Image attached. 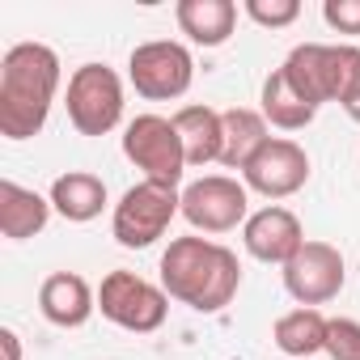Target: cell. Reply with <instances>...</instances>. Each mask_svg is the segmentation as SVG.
<instances>
[{"label": "cell", "mask_w": 360, "mask_h": 360, "mask_svg": "<svg viewBox=\"0 0 360 360\" xmlns=\"http://www.w3.org/2000/svg\"><path fill=\"white\" fill-rule=\"evenodd\" d=\"M161 288L195 314H221L242 288V263L212 238H174L161 255Z\"/></svg>", "instance_id": "cell-2"}, {"label": "cell", "mask_w": 360, "mask_h": 360, "mask_svg": "<svg viewBox=\"0 0 360 360\" xmlns=\"http://www.w3.org/2000/svg\"><path fill=\"white\" fill-rule=\"evenodd\" d=\"M347 119H352V123H360V98H356V102L347 106Z\"/></svg>", "instance_id": "cell-26"}, {"label": "cell", "mask_w": 360, "mask_h": 360, "mask_svg": "<svg viewBox=\"0 0 360 360\" xmlns=\"http://www.w3.org/2000/svg\"><path fill=\"white\" fill-rule=\"evenodd\" d=\"M263 106H259V115L267 119V127H280V131H301V127H309L314 123V106L288 85V77H284V68H271V77L263 81V98H259Z\"/></svg>", "instance_id": "cell-19"}, {"label": "cell", "mask_w": 360, "mask_h": 360, "mask_svg": "<svg viewBox=\"0 0 360 360\" xmlns=\"http://www.w3.org/2000/svg\"><path fill=\"white\" fill-rule=\"evenodd\" d=\"M242 183L263 200H288L309 183V153L288 136H271L242 169Z\"/></svg>", "instance_id": "cell-10"}, {"label": "cell", "mask_w": 360, "mask_h": 360, "mask_svg": "<svg viewBox=\"0 0 360 360\" xmlns=\"http://www.w3.org/2000/svg\"><path fill=\"white\" fill-rule=\"evenodd\" d=\"M242 246H246L250 259L284 267L305 246V229H301L297 212H288L280 204H267V208L250 212V221L242 225Z\"/></svg>", "instance_id": "cell-11"}, {"label": "cell", "mask_w": 360, "mask_h": 360, "mask_svg": "<svg viewBox=\"0 0 360 360\" xmlns=\"http://www.w3.org/2000/svg\"><path fill=\"white\" fill-rule=\"evenodd\" d=\"M94 309H98V292L77 271H51L43 280V288H39V314L60 330L85 326L94 318Z\"/></svg>", "instance_id": "cell-12"}, {"label": "cell", "mask_w": 360, "mask_h": 360, "mask_svg": "<svg viewBox=\"0 0 360 360\" xmlns=\"http://www.w3.org/2000/svg\"><path fill=\"white\" fill-rule=\"evenodd\" d=\"M326 356L330 360H360V322L356 318L326 322Z\"/></svg>", "instance_id": "cell-23"}, {"label": "cell", "mask_w": 360, "mask_h": 360, "mask_svg": "<svg viewBox=\"0 0 360 360\" xmlns=\"http://www.w3.org/2000/svg\"><path fill=\"white\" fill-rule=\"evenodd\" d=\"M326 322H330V318H326L322 309L297 305V309H288V314L276 318L271 343H276L284 356H297V360L318 356V352H326Z\"/></svg>", "instance_id": "cell-18"}, {"label": "cell", "mask_w": 360, "mask_h": 360, "mask_svg": "<svg viewBox=\"0 0 360 360\" xmlns=\"http://www.w3.org/2000/svg\"><path fill=\"white\" fill-rule=\"evenodd\" d=\"M51 212H56L51 200H43L39 191L13 183V178L0 183V233H5L9 242H26V238L43 233Z\"/></svg>", "instance_id": "cell-14"}, {"label": "cell", "mask_w": 360, "mask_h": 360, "mask_svg": "<svg viewBox=\"0 0 360 360\" xmlns=\"http://www.w3.org/2000/svg\"><path fill=\"white\" fill-rule=\"evenodd\" d=\"M0 343H5V360H22V339H18V330H13V326L0 330Z\"/></svg>", "instance_id": "cell-25"}, {"label": "cell", "mask_w": 360, "mask_h": 360, "mask_svg": "<svg viewBox=\"0 0 360 360\" xmlns=\"http://www.w3.org/2000/svg\"><path fill=\"white\" fill-rule=\"evenodd\" d=\"M174 217H183V191L140 178V183L127 187L123 200L115 204L110 233H115V242L123 250H148L157 238H165Z\"/></svg>", "instance_id": "cell-3"}, {"label": "cell", "mask_w": 360, "mask_h": 360, "mask_svg": "<svg viewBox=\"0 0 360 360\" xmlns=\"http://www.w3.org/2000/svg\"><path fill=\"white\" fill-rule=\"evenodd\" d=\"M322 77H326V102H339L347 110L360 98V47L322 43Z\"/></svg>", "instance_id": "cell-20"}, {"label": "cell", "mask_w": 360, "mask_h": 360, "mask_svg": "<svg viewBox=\"0 0 360 360\" xmlns=\"http://www.w3.org/2000/svg\"><path fill=\"white\" fill-rule=\"evenodd\" d=\"M343 280H347V267H343V255L339 246L330 242H305L288 263H284V288L297 305H326L343 292Z\"/></svg>", "instance_id": "cell-9"}, {"label": "cell", "mask_w": 360, "mask_h": 360, "mask_svg": "<svg viewBox=\"0 0 360 360\" xmlns=\"http://www.w3.org/2000/svg\"><path fill=\"white\" fill-rule=\"evenodd\" d=\"M123 157L136 169H144L148 183H165V187H178L183 174L191 169L183 136H178L174 119L165 115H136L123 127Z\"/></svg>", "instance_id": "cell-4"}, {"label": "cell", "mask_w": 360, "mask_h": 360, "mask_svg": "<svg viewBox=\"0 0 360 360\" xmlns=\"http://www.w3.org/2000/svg\"><path fill=\"white\" fill-rule=\"evenodd\" d=\"M284 68V77H288V85L318 110V106H326V77H322V43H301V47H292L288 51V60L280 64Z\"/></svg>", "instance_id": "cell-21"}, {"label": "cell", "mask_w": 360, "mask_h": 360, "mask_svg": "<svg viewBox=\"0 0 360 360\" xmlns=\"http://www.w3.org/2000/svg\"><path fill=\"white\" fill-rule=\"evenodd\" d=\"M47 200H51V208L64 221L85 225V221L102 217V208H106V183H102L98 174H89V169H68V174H60L56 183H51Z\"/></svg>", "instance_id": "cell-17"}, {"label": "cell", "mask_w": 360, "mask_h": 360, "mask_svg": "<svg viewBox=\"0 0 360 360\" xmlns=\"http://www.w3.org/2000/svg\"><path fill=\"white\" fill-rule=\"evenodd\" d=\"M174 22L195 47H225L238 26V5L233 0H178Z\"/></svg>", "instance_id": "cell-13"}, {"label": "cell", "mask_w": 360, "mask_h": 360, "mask_svg": "<svg viewBox=\"0 0 360 360\" xmlns=\"http://www.w3.org/2000/svg\"><path fill=\"white\" fill-rule=\"evenodd\" d=\"M169 119H174L178 136H183V148H187V165H191V169H204V165L221 161V144H225L221 110L191 102V106H178Z\"/></svg>", "instance_id": "cell-15"}, {"label": "cell", "mask_w": 360, "mask_h": 360, "mask_svg": "<svg viewBox=\"0 0 360 360\" xmlns=\"http://www.w3.org/2000/svg\"><path fill=\"white\" fill-rule=\"evenodd\" d=\"M98 309L106 322L131 335H153L165 326L169 314V292L136 271H110L98 288Z\"/></svg>", "instance_id": "cell-6"}, {"label": "cell", "mask_w": 360, "mask_h": 360, "mask_svg": "<svg viewBox=\"0 0 360 360\" xmlns=\"http://www.w3.org/2000/svg\"><path fill=\"white\" fill-rule=\"evenodd\" d=\"M183 221L195 233H229L250 221V191L242 178L204 174L183 187Z\"/></svg>", "instance_id": "cell-8"}, {"label": "cell", "mask_w": 360, "mask_h": 360, "mask_svg": "<svg viewBox=\"0 0 360 360\" xmlns=\"http://www.w3.org/2000/svg\"><path fill=\"white\" fill-rule=\"evenodd\" d=\"M127 81L144 102H174L195 81V56L174 39L140 43L127 56Z\"/></svg>", "instance_id": "cell-7"}, {"label": "cell", "mask_w": 360, "mask_h": 360, "mask_svg": "<svg viewBox=\"0 0 360 360\" xmlns=\"http://www.w3.org/2000/svg\"><path fill=\"white\" fill-rule=\"evenodd\" d=\"M68 123L81 136H110L123 123V81L106 64H81L68 77Z\"/></svg>", "instance_id": "cell-5"}, {"label": "cell", "mask_w": 360, "mask_h": 360, "mask_svg": "<svg viewBox=\"0 0 360 360\" xmlns=\"http://www.w3.org/2000/svg\"><path fill=\"white\" fill-rule=\"evenodd\" d=\"M322 22L335 34H360V0H326Z\"/></svg>", "instance_id": "cell-24"}, {"label": "cell", "mask_w": 360, "mask_h": 360, "mask_svg": "<svg viewBox=\"0 0 360 360\" xmlns=\"http://www.w3.org/2000/svg\"><path fill=\"white\" fill-rule=\"evenodd\" d=\"M221 131H225V144H221V165L225 169H246L255 161V153L271 140V127L259 110L250 106H229L221 110Z\"/></svg>", "instance_id": "cell-16"}, {"label": "cell", "mask_w": 360, "mask_h": 360, "mask_svg": "<svg viewBox=\"0 0 360 360\" xmlns=\"http://www.w3.org/2000/svg\"><path fill=\"white\" fill-rule=\"evenodd\" d=\"M60 56L47 43H18L0 60V136L30 140L47 127L60 94Z\"/></svg>", "instance_id": "cell-1"}, {"label": "cell", "mask_w": 360, "mask_h": 360, "mask_svg": "<svg viewBox=\"0 0 360 360\" xmlns=\"http://www.w3.org/2000/svg\"><path fill=\"white\" fill-rule=\"evenodd\" d=\"M242 13L263 30H284V26H292L301 18V5L297 0H246Z\"/></svg>", "instance_id": "cell-22"}]
</instances>
